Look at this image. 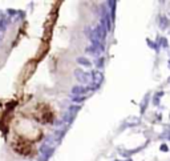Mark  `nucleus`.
Here are the masks:
<instances>
[{"label":"nucleus","mask_w":170,"mask_h":161,"mask_svg":"<svg viewBox=\"0 0 170 161\" xmlns=\"http://www.w3.org/2000/svg\"><path fill=\"white\" fill-rule=\"evenodd\" d=\"M75 75H76V77H77L79 81H81L84 84L92 83V76L89 75V73H85V72L81 71V69H77V71L75 72Z\"/></svg>","instance_id":"obj_1"},{"label":"nucleus","mask_w":170,"mask_h":161,"mask_svg":"<svg viewBox=\"0 0 170 161\" xmlns=\"http://www.w3.org/2000/svg\"><path fill=\"white\" fill-rule=\"evenodd\" d=\"M102 81V73H101L100 71H93L92 72V87L96 88L100 85V83Z\"/></svg>","instance_id":"obj_2"},{"label":"nucleus","mask_w":170,"mask_h":161,"mask_svg":"<svg viewBox=\"0 0 170 161\" xmlns=\"http://www.w3.org/2000/svg\"><path fill=\"white\" fill-rule=\"evenodd\" d=\"M87 92V88L84 87H75L73 91H72V93L73 95H81V93H85Z\"/></svg>","instance_id":"obj_3"},{"label":"nucleus","mask_w":170,"mask_h":161,"mask_svg":"<svg viewBox=\"0 0 170 161\" xmlns=\"http://www.w3.org/2000/svg\"><path fill=\"white\" fill-rule=\"evenodd\" d=\"M79 63H81V64H85V65H91V63H89L88 60H85V59H79Z\"/></svg>","instance_id":"obj_4"}]
</instances>
